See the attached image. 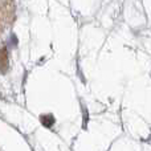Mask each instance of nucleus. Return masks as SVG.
Wrapping results in <instances>:
<instances>
[{
    "label": "nucleus",
    "mask_w": 151,
    "mask_h": 151,
    "mask_svg": "<svg viewBox=\"0 0 151 151\" xmlns=\"http://www.w3.org/2000/svg\"><path fill=\"white\" fill-rule=\"evenodd\" d=\"M8 68V57L5 48H0V70L5 72Z\"/></svg>",
    "instance_id": "f257e3e1"
}]
</instances>
